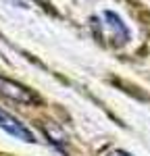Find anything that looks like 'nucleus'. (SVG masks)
Instances as JSON below:
<instances>
[{"instance_id": "nucleus-1", "label": "nucleus", "mask_w": 150, "mask_h": 156, "mask_svg": "<svg viewBox=\"0 0 150 156\" xmlns=\"http://www.w3.org/2000/svg\"><path fill=\"white\" fill-rule=\"evenodd\" d=\"M0 129H4L9 135L17 137V140H23V142H36V135L29 131L21 121L17 119V117H12V115H9V112L2 110V108H0Z\"/></svg>"}, {"instance_id": "nucleus-2", "label": "nucleus", "mask_w": 150, "mask_h": 156, "mask_svg": "<svg viewBox=\"0 0 150 156\" xmlns=\"http://www.w3.org/2000/svg\"><path fill=\"white\" fill-rule=\"evenodd\" d=\"M102 27L109 31V40H111L112 44H125L127 40H129V31H127V27L123 25V21L115 15V12L106 11L102 12Z\"/></svg>"}, {"instance_id": "nucleus-3", "label": "nucleus", "mask_w": 150, "mask_h": 156, "mask_svg": "<svg viewBox=\"0 0 150 156\" xmlns=\"http://www.w3.org/2000/svg\"><path fill=\"white\" fill-rule=\"evenodd\" d=\"M0 94H4V96L11 98V100H17V102H27V104L36 100L34 94H31L29 90H25L23 85L12 83V81L2 79V77H0Z\"/></svg>"}, {"instance_id": "nucleus-4", "label": "nucleus", "mask_w": 150, "mask_h": 156, "mask_svg": "<svg viewBox=\"0 0 150 156\" xmlns=\"http://www.w3.org/2000/svg\"><path fill=\"white\" fill-rule=\"evenodd\" d=\"M109 156H131V154H127V152H123V150H112Z\"/></svg>"}]
</instances>
